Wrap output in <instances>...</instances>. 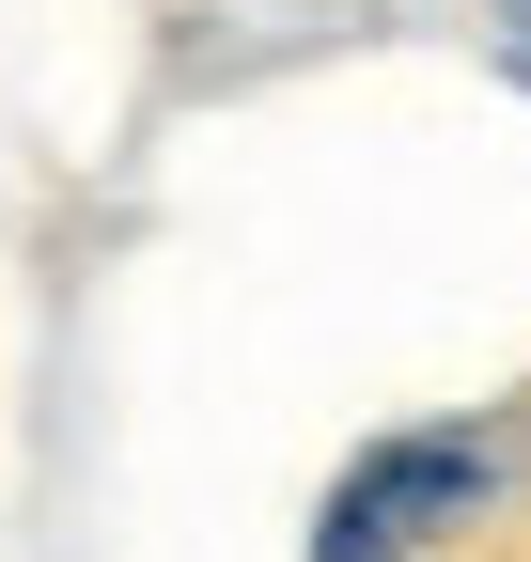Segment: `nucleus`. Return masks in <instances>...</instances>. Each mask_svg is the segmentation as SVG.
Masks as SVG:
<instances>
[{
  "label": "nucleus",
  "mask_w": 531,
  "mask_h": 562,
  "mask_svg": "<svg viewBox=\"0 0 531 562\" xmlns=\"http://www.w3.org/2000/svg\"><path fill=\"white\" fill-rule=\"evenodd\" d=\"M485 438H375L344 484H328V547L313 562H422L438 531H470V501H485Z\"/></svg>",
  "instance_id": "nucleus-1"
}]
</instances>
